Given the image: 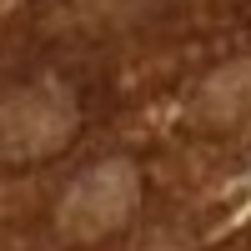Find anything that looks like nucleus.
Returning <instances> with one entry per match:
<instances>
[{
    "label": "nucleus",
    "instance_id": "obj_1",
    "mask_svg": "<svg viewBox=\"0 0 251 251\" xmlns=\"http://www.w3.org/2000/svg\"><path fill=\"white\" fill-rule=\"evenodd\" d=\"M136 196H141L136 166L106 161V166H96V171H86L66 191V201H60V231L75 236V241H96V236L116 231V226L136 211Z\"/></svg>",
    "mask_w": 251,
    "mask_h": 251
},
{
    "label": "nucleus",
    "instance_id": "obj_3",
    "mask_svg": "<svg viewBox=\"0 0 251 251\" xmlns=\"http://www.w3.org/2000/svg\"><path fill=\"white\" fill-rule=\"evenodd\" d=\"M10 5H15V0H0V10H10Z\"/></svg>",
    "mask_w": 251,
    "mask_h": 251
},
{
    "label": "nucleus",
    "instance_id": "obj_2",
    "mask_svg": "<svg viewBox=\"0 0 251 251\" xmlns=\"http://www.w3.org/2000/svg\"><path fill=\"white\" fill-rule=\"evenodd\" d=\"M75 111L60 91H20L0 106V151L5 156H40L66 146Z\"/></svg>",
    "mask_w": 251,
    "mask_h": 251
}]
</instances>
